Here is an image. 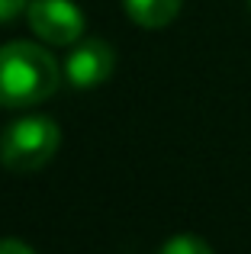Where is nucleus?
<instances>
[{
  "instance_id": "obj_3",
  "label": "nucleus",
  "mask_w": 251,
  "mask_h": 254,
  "mask_svg": "<svg viewBox=\"0 0 251 254\" xmlns=\"http://www.w3.org/2000/svg\"><path fill=\"white\" fill-rule=\"evenodd\" d=\"M26 19L49 45H74L84 36V10L71 0H29Z\"/></svg>"
},
{
  "instance_id": "obj_2",
  "label": "nucleus",
  "mask_w": 251,
  "mask_h": 254,
  "mask_svg": "<svg viewBox=\"0 0 251 254\" xmlns=\"http://www.w3.org/2000/svg\"><path fill=\"white\" fill-rule=\"evenodd\" d=\"M62 132L49 116H23L0 132V164L16 174L39 171L55 158Z\"/></svg>"
},
{
  "instance_id": "obj_4",
  "label": "nucleus",
  "mask_w": 251,
  "mask_h": 254,
  "mask_svg": "<svg viewBox=\"0 0 251 254\" xmlns=\"http://www.w3.org/2000/svg\"><path fill=\"white\" fill-rule=\"evenodd\" d=\"M116 55L103 39H87V42L74 45L64 62V74L74 87H97L113 74Z\"/></svg>"
},
{
  "instance_id": "obj_5",
  "label": "nucleus",
  "mask_w": 251,
  "mask_h": 254,
  "mask_svg": "<svg viewBox=\"0 0 251 254\" xmlns=\"http://www.w3.org/2000/svg\"><path fill=\"white\" fill-rule=\"evenodd\" d=\"M126 13L145 29H161L174 23V16L181 13V0H126Z\"/></svg>"
},
{
  "instance_id": "obj_7",
  "label": "nucleus",
  "mask_w": 251,
  "mask_h": 254,
  "mask_svg": "<svg viewBox=\"0 0 251 254\" xmlns=\"http://www.w3.org/2000/svg\"><path fill=\"white\" fill-rule=\"evenodd\" d=\"M26 10H29V0H0V23H13Z\"/></svg>"
},
{
  "instance_id": "obj_6",
  "label": "nucleus",
  "mask_w": 251,
  "mask_h": 254,
  "mask_svg": "<svg viewBox=\"0 0 251 254\" xmlns=\"http://www.w3.org/2000/svg\"><path fill=\"white\" fill-rule=\"evenodd\" d=\"M158 254H213V248L196 235H174L161 245Z\"/></svg>"
},
{
  "instance_id": "obj_8",
  "label": "nucleus",
  "mask_w": 251,
  "mask_h": 254,
  "mask_svg": "<svg viewBox=\"0 0 251 254\" xmlns=\"http://www.w3.org/2000/svg\"><path fill=\"white\" fill-rule=\"evenodd\" d=\"M0 254H36L29 245H23L19 238H3L0 242Z\"/></svg>"
},
{
  "instance_id": "obj_1",
  "label": "nucleus",
  "mask_w": 251,
  "mask_h": 254,
  "mask_svg": "<svg viewBox=\"0 0 251 254\" xmlns=\"http://www.w3.org/2000/svg\"><path fill=\"white\" fill-rule=\"evenodd\" d=\"M58 62L32 42H10L0 49V106L23 110L45 103L58 90Z\"/></svg>"
}]
</instances>
